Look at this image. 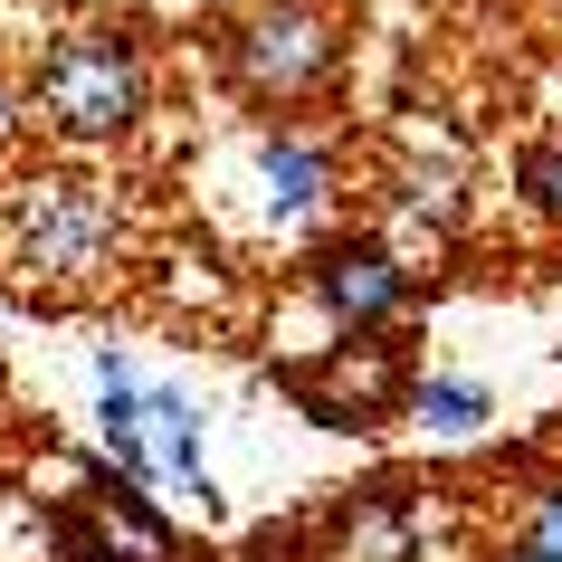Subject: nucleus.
<instances>
[{
    "label": "nucleus",
    "instance_id": "nucleus-12",
    "mask_svg": "<svg viewBox=\"0 0 562 562\" xmlns=\"http://www.w3.org/2000/svg\"><path fill=\"white\" fill-rule=\"evenodd\" d=\"M496 562H543V553H496Z\"/></svg>",
    "mask_w": 562,
    "mask_h": 562
},
{
    "label": "nucleus",
    "instance_id": "nucleus-11",
    "mask_svg": "<svg viewBox=\"0 0 562 562\" xmlns=\"http://www.w3.org/2000/svg\"><path fill=\"white\" fill-rule=\"evenodd\" d=\"M515 553H543V562H562V486H543V496L525 505V543Z\"/></svg>",
    "mask_w": 562,
    "mask_h": 562
},
{
    "label": "nucleus",
    "instance_id": "nucleus-4",
    "mask_svg": "<svg viewBox=\"0 0 562 562\" xmlns=\"http://www.w3.org/2000/svg\"><path fill=\"white\" fill-rule=\"evenodd\" d=\"M411 382L419 372L401 362V344H372V334L334 344V362H296V372H286V391H296L325 429H382V419L411 401Z\"/></svg>",
    "mask_w": 562,
    "mask_h": 562
},
{
    "label": "nucleus",
    "instance_id": "nucleus-6",
    "mask_svg": "<svg viewBox=\"0 0 562 562\" xmlns=\"http://www.w3.org/2000/svg\"><path fill=\"white\" fill-rule=\"evenodd\" d=\"M248 172H258V220L277 238L315 229L334 210V191H344V162H334L325 134H305V124H277V134H258V153H248Z\"/></svg>",
    "mask_w": 562,
    "mask_h": 562
},
{
    "label": "nucleus",
    "instance_id": "nucleus-13",
    "mask_svg": "<svg viewBox=\"0 0 562 562\" xmlns=\"http://www.w3.org/2000/svg\"><path fill=\"white\" fill-rule=\"evenodd\" d=\"M0 134H10V95H0Z\"/></svg>",
    "mask_w": 562,
    "mask_h": 562
},
{
    "label": "nucleus",
    "instance_id": "nucleus-8",
    "mask_svg": "<svg viewBox=\"0 0 562 562\" xmlns=\"http://www.w3.org/2000/svg\"><path fill=\"white\" fill-rule=\"evenodd\" d=\"M144 448H153V486H172L210 515L220 486H210V458H201V401L181 382H144Z\"/></svg>",
    "mask_w": 562,
    "mask_h": 562
},
{
    "label": "nucleus",
    "instance_id": "nucleus-10",
    "mask_svg": "<svg viewBox=\"0 0 562 562\" xmlns=\"http://www.w3.org/2000/svg\"><path fill=\"white\" fill-rule=\"evenodd\" d=\"M515 181H525V201H533V210H553V220H562V134H543V144L515 162Z\"/></svg>",
    "mask_w": 562,
    "mask_h": 562
},
{
    "label": "nucleus",
    "instance_id": "nucleus-7",
    "mask_svg": "<svg viewBox=\"0 0 562 562\" xmlns=\"http://www.w3.org/2000/svg\"><path fill=\"white\" fill-rule=\"evenodd\" d=\"M325 562H419V505L411 486H344L325 515Z\"/></svg>",
    "mask_w": 562,
    "mask_h": 562
},
{
    "label": "nucleus",
    "instance_id": "nucleus-2",
    "mask_svg": "<svg viewBox=\"0 0 562 562\" xmlns=\"http://www.w3.org/2000/svg\"><path fill=\"white\" fill-rule=\"evenodd\" d=\"M30 115L67 144H115L153 115V58L134 30H58L30 67Z\"/></svg>",
    "mask_w": 562,
    "mask_h": 562
},
{
    "label": "nucleus",
    "instance_id": "nucleus-3",
    "mask_svg": "<svg viewBox=\"0 0 562 562\" xmlns=\"http://www.w3.org/2000/svg\"><path fill=\"white\" fill-rule=\"evenodd\" d=\"M220 58L258 105H315L344 77V10L334 0H258L229 20Z\"/></svg>",
    "mask_w": 562,
    "mask_h": 562
},
{
    "label": "nucleus",
    "instance_id": "nucleus-1",
    "mask_svg": "<svg viewBox=\"0 0 562 562\" xmlns=\"http://www.w3.org/2000/svg\"><path fill=\"white\" fill-rule=\"evenodd\" d=\"M0 238L38 296H87L124 267V201L95 172H30L0 210Z\"/></svg>",
    "mask_w": 562,
    "mask_h": 562
},
{
    "label": "nucleus",
    "instance_id": "nucleus-5",
    "mask_svg": "<svg viewBox=\"0 0 562 562\" xmlns=\"http://www.w3.org/2000/svg\"><path fill=\"white\" fill-rule=\"evenodd\" d=\"M305 296L325 305L344 334H382L391 315L411 305V267H401L391 238H334V248H315V267H305Z\"/></svg>",
    "mask_w": 562,
    "mask_h": 562
},
{
    "label": "nucleus",
    "instance_id": "nucleus-9",
    "mask_svg": "<svg viewBox=\"0 0 562 562\" xmlns=\"http://www.w3.org/2000/svg\"><path fill=\"white\" fill-rule=\"evenodd\" d=\"M401 419H411L419 439H439V448H468L486 419H496V391L476 382V372H419L411 401H401Z\"/></svg>",
    "mask_w": 562,
    "mask_h": 562
}]
</instances>
